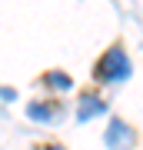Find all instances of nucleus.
Returning a JSON list of instances; mask_svg holds the SVG:
<instances>
[{
    "instance_id": "obj_1",
    "label": "nucleus",
    "mask_w": 143,
    "mask_h": 150,
    "mask_svg": "<svg viewBox=\"0 0 143 150\" xmlns=\"http://www.w3.org/2000/svg\"><path fill=\"white\" fill-rule=\"evenodd\" d=\"M93 77L103 83H120L130 77V60H127V50H123V43H113L110 50H103V57L97 60L93 67Z\"/></svg>"
},
{
    "instance_id": "obj_2",
    "label": "nucleus",
    "mask_w": 143,
    "mask_h": 150,
    "mask_svg": "<svg viewBox=\"0 0 143 150\" xmlns=\"http://www.w3.org/2000/svg\"><path fill=\"white\" fill-rule=\"evenodd\" d=\"M106 144H110V150H137L140 137H137V130H133L127 120L113 117L110 127H106Z\"/></svg>"
},
{
    "instance_id": "obj_3",
    "label": "nucleus",
    "mask_w": 143,
    "mask_h": 150,
    "mask_svg": "<svg viewBox=\"0 0 143 150\" xmlns=\"http://www.w3.org/2000/svg\"><path fill=\"white\" fill-rule=\"evenodd\" d=\"M60 110H63V107H60L57 100H30V103H27V117H30V120H40V123L57 120Z\"/></svg>"
},
{
    "instance_id": "obj_4",
    "label": "nucleus",
    "mask_w": 143,
    "mask_h": 150,
    "mask_svg": "<svg viewBox=\"0 0 143 150\" xmlns=\"http://www.w3.org/2000/svg\"><path fill=\"white\" fill-rule=\"evenodd\" d=\"M77 113H80V120H90V117H97V113H106V100H103L100 93L87 90L83 97H80V107H77Z\"/></svg>"
},
{
    "instance_id": "obj_5",
    "label": "nucleus",
    "mask_w": 143,
    "mask_h": 150,
    "mask_svg": "<svg viewBox=\"0 0 143 150\" xmlns=\"http://www.w3.org/2000/svg\"><path fill=\"white\" fill-rule=\"evenodd\" d=\"M40 83L50 87V90H70V87H73L70 74H63V70H47V74L40 77Z\"/></svg>"
},
{
    "instance_id": "obj_6",
    "label": "nucleus",
    "mask_w": 143,
    "mask_h": 150,
    "mask_svg": "<svg viewBox=\"0 0 143 150\" xmlns=\"http://www.w3.org/2000/svg\"><path fill=\"white\" fill-rule=\"evenodd\" d=\"M40 150H67V147H60V144H43Z\"/></svg>"
}]
</instances>
